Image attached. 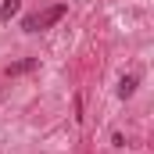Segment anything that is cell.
<instances>
[{"mask_svg": "<svg viewBox=\"0 0 154 154\" xmlns=\"http://www.w3.org/2000/svg\"><path fill=\"white\" fill-rule=\"evenodd\" d=\"M65 11H68V4H50V7H43L36 14H29V18L22 22V29H25V32H43V29L57 25V22L65 18Z\"/></svg>", "mask_w": 154, "mask_h": 154, "instance_id": "cell-1", "label": "cell"}, {"mask_svg": "<svg viewBox=\"0 0 154 154\" xmlns=\"http://www.w3.org/2000/svg\"><path fill=\"white\" fill-rule=\"evenodd\" d=\"M36 65H39L36 57H25V61H18V65H7V68H4V75H7V79H11V75H22V72H32Z\"/></svg>", "mask_w": 154, "mask_h": 154, "instance_id": "cell-2", "label": "cell"}, {"mask_svg": "<svg viewBox=\"0 0 154 154\" xmlns=\"http://www.w3.org/2000/svg\"><path fill=\"white\" fill-rule=\"evenodd\" d=\"M136 82H140L136 75H122V82H118V97H122V100H129V97L136 93Z\"/></svg>", "mask_w": 154, "mask_h": 154, "instance_id": "cell-3", "label": "cell"}, {"mask_svg": "<svg viewBox=\"0 0 154 154\" xmlns=\"http://www.w3.org/2000/svg\"><path fill=\"white\" fill-rule=\"evenodd\" d=\"M18 11H22V0H4L0 4V22H11Z\"/></svg>", "mask_w": 154, "mask_h": 154, "instance_id": "cell-4", "label": "cell"}]
</instances>
